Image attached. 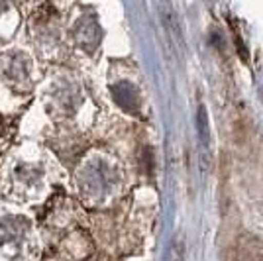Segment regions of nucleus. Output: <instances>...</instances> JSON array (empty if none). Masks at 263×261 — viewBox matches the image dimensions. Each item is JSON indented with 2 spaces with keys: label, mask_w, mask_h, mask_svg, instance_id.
Instances as JSON below:
<instances>
[{
  "label": "nucleus",
  "mask_w": 263,
  "mask_h": 261,
  "mask_svg": "<svg viewBox=\"0 0 263 261\" xmlns=\"http://www.w3.org/2000/svg\"><path fill=\"white\" fill-rule=\"evenodd\" d=\"M159 16H161V24H163L167 38L171 40V44L175 45L179 53H185V38H183L179 16H177L171 0H159Z\"/></svg>",
  "instance_id": "obj_1"
},
{
  "label": "nucleus",
  "mask_w": 263,
  "mask_h": 261,
  "mask_svg": "<svg viewBox=\"0 0 263 261\" xmlns=\"http://www.w3.org/2000/svg\"><path fill=\"white\" fill-rule=\"evenodd\" d=\"M195 124H197L198 143H200V150H202V152H200L202 153V161L206 165L209 163V152H210V122H209V114H206L204 104L198 106Z\"/></svg>",
  "instance_id": "obj_2"
},
{
  "label": "nucleus",
  "mask_w": 263,
  "mask_h": 261,
  "mask_svg": "<svg viewBox=\"0 0 263 261\" xmlns=\"http://www.w3.org/2000/svg\"><path fill=\"white\" fill-rule=\"evenodd\" d=\"M186 255V241L183 232H177L171 244H169V251H167V261H185Z\"/></svg>",
  "instance_id": "obj_3"
}]
</instances>
